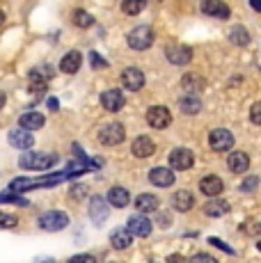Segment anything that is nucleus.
Instances as JSON below:
<instances>
[{
	"instance_id": "obj_14",
	"label": "nucleus",
	"mask_w": 261,
	"mask_h": 263,
	"mask_svg": "<svg viewBox=\"0 0 261 263\" xmlns=\"http://www.w3.org/2000/svg\"><path fill=\"white\" fill-rule=\"evenodd\" d=\"M202 12L207 16H215V18H229L232 9L225 0H204L202 3Z\"/></svg>"
},
{
	"instance_id": "obj_16",
	"label": "nucleus",
	"mask_w": 261,
	"mask_h": 263,
	"mask_svg": "<svg viewBox=\"0 0 261 263\" xmlns=\"http://www.w3.org/2000/svg\"><path fill=\"white\" fill-rule=\"evenodd\" d=\"M101 103L108 112H119L124 108V94L119 89H108L101 94Z\"/></svg>"
},
{
	"instance_id": "obj_45",
	"label": "nucleus",
	"mask_w": 261,
	"mask_h": 263,
	"mask_svg": "<svg viewBox=\"0 0 261 263\" xmlns=\"http://www.w3.org/2000/svg\"><path fill=\"white\" fill-rule=\"evenodd\" d=\"M257 250H259V252H261V240H259V242H257Z\"/></svg>"
},
{
	"instance_id": "obj_43",
	"label": "nucleus",
	"mask_w": 261,
	"mask_h": 263,
	"mask_svg": "<svg viewBox=\"0 0 261 263\" xmlns=\"http://www.w3.org/2000/svg\"><path fill=\"white\" fill-rule=\"evenodd\" d=\"M5 103H7V99H5V94L0 92V108H5Z\"/></svg>"
},
{
	"instance_id": "obj_2",
	"label": "nucleus",
	"mask_w": 261,
	"mask_h": 263,
	"mask_svg": "<svg viewBox=\"0 0 261 263\" xmlns=\"http://www.w3.org/2000/svg\"><path fill=\"white\" fill-rule=\"evenodd\" d=\"M126 44L133 50H147V48H152V44H154V30L149 28V25H135V28L128 32Z\"/></svg>"
},
{
	"instance_id": "obj_36",
	"label": "nucleus",
	"mask_w": 261,
	"mask_h": 263,
	"mask_svg": "<svg viewBox=\"0 0 261 263\" xmlns=\"http://www.w3.org/2000/svg\"><path fill=\"white\" fill-rule=\"evenodd\" d=\"M257 185H259V179H257V176H248V179L240 183V190H243V192H252L254 188H257Z\"/></svg>"
},
{
	"instance_id": "obj_10",
	"label": "nucleus",
	"mask_w": 261,
	"mask_h": 263,
	"mask_svg": "<svg viewBox=\"0 0 261 263\" xmlns=\"http://www.w3.org/2000/svg\"><path fill=\"white\" fill-rule=\"evenodd\" d=\"M195 163V156L190 149H183V146H179V149H174L172 154H170V167L172 170H190Z\"/></svg>"
},
{
	"instance_id": "obj_20",
	"label": "nucleus",
	"mask_w": 261,
	"mask_h": 263,
	"mask_svg": "<svg viewBox=\"0 0 261 263\" xmlns=\"http://www.w3.org/2000/svg\"><path fill=\"white\" fill-rule=\"evenodd\" d=\"M199 190L207 197H218L220 192L225 190V183L220 176H204V179L199 181Z\"/></svg>"
},
{
	"instance_id": "obj_38",
	"label": "nucleus",
	"mask_w": 261,
	"mask_h": 263,
	"mask_svg": "<svg viewBox=\"0 0 261 263\" xmlns=\"http://www.w3.org/2000/svg\"><path fill=\"white\" fill-rule=\"evenodd\" d=\"M209 242H211V245H215V247H220V250H225V252H227V254H234V250H232V247H227L222 240H218V238H209Z\"/></svg>"
},
{
	"instance_id": "obj_4",
	"label": "nucleus",
	"mask_w": 261,
	"mask_h": 263,
	"mask_svg": "<svg viewBox=\"0 0 261 263\" xmlns=\"http://www.w3.org/2000/svg\"><path fill=\"white\" fill-rule=\"evenodd\" d=\"M124 138H126V130L119 121H113V124H105L101 130H99V142L105 146H115V144H122Z\"/></svg>"
},
{
	"instance_id": "obj_6",
	"label": "nucleus",
	"mask_w": 261,
	"mask_h": 263,
	"mask_svg": "<svg viewBox=\"0 0 261 263\" xmlns=\"http://www.w3.org/2000/svg\"><path fill=\"white\" fill-rule=\"evenodd\" d=\"M147 124L156 130H163L172 124V115H170V110L165 105H154V108L147 110Z\"/></svg>"
},
{
	"instance_id": "obj_30",
	"label": "nucleus",
	"mask_w": 261,
	"mask_h": 263,
	"mask_svg": "<svg viewBox=\"0 0 261 263\" xmlns=\"http://www.w3.org/2000/svg\"><path fill=\"white\" fill-rule=\"evenodd\" d=\"M229 39H232V44H236V46H248L250 32L243 28V25H234V30L229 32Z\"/></svg>"
},
{
	"instance_id": "obj_35",
	"label": "nucleus",
	"mask_w": 261,
	"mask_h": 263,
	"mask_svg": "<svg viewBox=\"0 0 261 263\" xmlns=\"http://www.w3.org/2000/svg\"><path fill=\"white\" fill-rule=\"evenodd\" d=\"M250 119H252V124L261 126V101H257V103L250 108Z\"/></svg>"
},
{
	"instance_id": "obj_26",
	"label": "nucleus",
	"mask_w": 261,
	"mask_h": 263,
	"mask_svg": "<svg viewBox=\"0 0 261 263\" xmlns=\"http://www.w3.org/2000/svg\"><path fill=\"white\" fill-rule=\"evenodd\" d=\"M179 110H181L183 115H197L199 110H202V101L197 99V94H188L179 101Z\"/></svg>"
},
{
	"instance_id": "obj_18",
	"label": "nucleus",
	"mask_w": 261,
	"mask_h": 263,
	"mask_svg": "<svg viewBox=\"0 0 261 263\" xmlns=\"http://www.w3.org/2000/svg\"><path fill=\"white\" fill-rule=\"evenodd\" d=\"M130 151H133L135 158H152L156 146H154V142L147 138V135H140V138L133 142V146H130Z\"/></svg>"
},
{
	"instance_id": "obj_3",
	"label": "nucleus",
	"mask_w": 261,
	"mask_h": 263,
	"mask_svg": "<svg viewBox=\"0 0 261 263\" xmlns=\"http://www.w3.org/2000/svg\"><path fill=\"white\" fill-rule=\"evenodd\" d=\"M165 58H167V62L174 64V67H185V64H190V60H193V48L185 46V44H167Z\"/></svg>"
},
{
	"instance_id": "obj_21",
	"label": "nucleus",
	"mask_w": 261,
	"mask_h": 263,
	"mask_svg": "<svg viewBox=\"0 0 261 263\" xmlns=\"http://www.w3.org/2000/svg\"><path fill=\"white\" fill-rule=\"evenodd\" d=\"M227 167L234 172V174H243V172H248L250 167V158L248 154H243V151H234V154H229L227 158Z\"/></svg>"
},
{
	"instance_id": "obj_40",
	"label": "nucleus",
	"mask_w": 261,
	"mask_h": 263,
	"mask_svg": "<svg viewBox=\"0 0 261 263\" xmlns=\"http://www.w3.org/2000/svg\"><path fill=\"white\" fill-rule=\"evenodd\" d=\"M58 108H60L58 99H55V96H51V99H48V110H58Z\"/></svg>"
},
{
	"instance_id": "obj_5",
	"label": "nucleus",
	"mask_w": 261,
	"mask_h": 263,
	"mask_svg": "<svg viewBox=\"0 0 261 263\" xmlns=\"http://www.w3.org/2000/svg\"><path fill=\"white\" fill-rule=\"evenodd\" d=\"M39 227L44 231H62L69 227V215L62 211H48L39 217Z\"/></svg>"
},
{
	"instance_id": "obj_29",
	"label": "nucleus",
	"mask_w": 261,
	"mask_h": 263,
	"mask_svg": "<svg viewBox=\"0 0 261 263\" xmlns=\"http://www.w3.org/2000/svg\"><path fill=\"white\" fill-rule=\"evenodd\" d=\"M32 188H39L37 179H26V176H18V179H14L12 183H9V190H14V192H28Z\"/></svg>"
},
{
	"instance_id": "obj_7",
	"label": "nucleus",
	"mask_w": 261,
	"mask_h": 263,
	"mask_svg": "<svg viewBox=\"0 0 261 263\" xmlns=\"http://www.w3.org/2000/svg\"><path fill=\"white\" fill-rule=\"evenodd\" d=\"M53 67H48V64H42V67L32 69L30 71V89L32 92H44L48 85V80L53 78Z\"/></svg>"
},
{
	"instance_id": "obj_39",
	"label": "nucleus",
	"mask_w": 261,
	"mask_h": 263,
	"mask_svg": "<svg viewBox=\"0 0 261 263\" xmlns=\"http://www.w3.org/2000/svg\"><path fill=\"white\" fill-rule=\"evenodd\" d=\"M71 261H87V263H94L97 259H94V256H89V254H78V256H73Z\"/></svg>"
},
{
	"instance_id": "obj_37",
	"label": "nucleus",
	"mask_w": 261,
	"mask_h": 263,
	"mask_svg": "<svg viewBox=\"0 0 261 263\" xmlns=\"http://www.w3.org/2000/svg\"><path fill=\"white\" fill-rule=\"evenodd\" d=\"M89 60H92V67H94V69H103V67H108V62H105V60H103L99 53H94V50L89 53Z\"/></svg>"
},
{
	"instance_id": "obj_1",
	"label": "nucleus",
	"mask_w": 261,
	"mask_h": 263,
	"mask_svg": "<svg viewBox=\"0 0 261 263\" xmlns=\"http://www.w3.org/2000/svg\"><path fill=\"white\" fill-rule=\"evenodd\" d=\"M55 163H58V156L46 154V151H30V154H23L21 158H18V165H21L23 170H37V172L51 170Z\"/></svg>"
},
{
	"instance_id": "obj_24",
	"label": "nucleus",
	"mask_w": 261,
	"mask_h": 263,
	"mask_svg": "<svg viewBox=\"0 0 261 263\" xmlns=\"http://www.w3.org/2000/svg\"><path fill=\"white\" fill-rule=\"evenodd\" d=\"M108 201L115 206V209H126L128 201H130V195H128L126 188L115 185V188H110V192H108Z\"/></svg>"
},
{
	"instance_id": "obj_32",
	"label": "nucleus",
	"mask_w": 261,
	"mask_h": 263,
	"mask_svg": "<svg viewBox=\"0 0 261 263\" xmlns=\"http://www.w3.org/2000/svg\"><path fill=\"white\" fill-rule=\"evenodd\" d=\"M73 23L78 25V28H92L94 25V16L92 14H87L85 12V9H76V12H73Z\"/></svg>"
},
{
	"instance_id": "obj_9",
	"label": "nucleus",
	"mask_w": 261,
	"mask_h": 263,
	"mask_svg": "<svg viewBox=\"0 0 261 263\" xmlns=\"http://www.w3.org/2000/svg\"><path fill=\"white\" fill-rule=\"evenodd\" d=\"M7 140H9V144H12V146H16V149H23V151L32 149V144H34L32 130H30V128H23V126H21V128L9 130Z\"/></svg>"
},
{
	"instance_id": "obj_41",
	"label": "nucleus",
	"mask_w": 261,
	"mask_h": 263,
	"mask_svg": "<svg viewBox=\"0 0 261 263\" xmlns=\"http://www.w3.org/2000/svg\"><path fill=\"white\" fill-rule=\"evenodd\" d=\"M250 7H252L254 12H261V0H250Z\"/></svg>"
},
{
	"instance_id": "obj_31",
	"label": "nucleus",
	"mask_w": 261,
	"mask_h": 263,
	"mask_svg": "<svg viewBox=\"0 0 261 263\" xmlns=\"http://www.w3.org/2000/svg\"><path fill=\"white\" fill-rule=\"evenodd\" d=\"M144 7H147V0H124V3H122L124 14H128V16H135V14H140Z\"/></svg>"
},
{
	"instance_id": "obj_44",
	"label": "nucleus",
	"mask_w": 261,
	"mask_h": 263,
	"mask_svg": "<svg viewBox=\"0 0 261 263\" xmlns=\"http://www.w3.org/2000/svg\"><path fill=\"white\" fill-rule=\"evenodd\" d=\"M3 23H5V14L0 12V25H3Z\"/></svg>"
},
{
	"instance_id": "obj_8",
	"label": "nucleus",
	"mask_w": 261,
	"mask_h": 263,
	"mask_svg": "<svg viewBox=\"0 0 261 263\" xmlns=\"http://www.w3.org/2000/svg\"><path fill=\"white\" fill-rule=\"evenodd\" d=\"M209 144L213 151H229L234 146V135L227 128H215L209 135Z\"/></svg>"
},
{
	"instance_id": "obj_25",
	"label": "nucleus",
	"mask_w": 261,
	"mask_h": 263,
	"mask_svg": "<svg viewBox=\"0 0 261 263\" xmlns=\"http://www.w3.org/2000/svg\"><path fill=\"white\" fill-rule=\"evenodd\" d=\"M204 85H207V83H204V78H202V76H197V73H185L183 78H181V87H183L188 94L202 92Z\"/></svg>"
},
{
	"instance_id": "obj_34",
	"label": "nucleus",
	"mask_w": 261,
	"mask_h": 263,
	"mask_svg": "<svg viewBox=\"0 0 261 263\" xmlns=\"http://www.w3.org/2000/svg\"><path fill=\"white\" fill-rule=\"evenodd\" d=\"M16 224H18L16 215H9V213H3V211H0V227H3V229H14Z\"/></svg>"
},
{
	"instance_id": "obj_13",
	"label": "nucleus",
	"mask_w": 261,
	"mask_h": 263,
	"mask_svg": "<svg viewBox=\"0 0 261 263\" xmlns=\"http://www.w3.org/2000/svg\"><path fill=\"white\" fill-rule=\"evenodd\" d=\"M122 85L130 92H138V89L144 87V73L135 67H128L122 71Z\"/></svg>"
},
{
	"instance_id": "obj_22",
	"label": "nucleus",
	"mask_w": 261,
	"mask_h": 263,
	"mask_svg": "<svg viewBox=\"0 0 261 263\" xmlns=\"http://www.w3.org/2000/svg\"><path fill=\"white\" fill-rule=\"evenodd\" d=\"M193 204H195L193 192L179 190V192H174V195H172V206L179 211V213H188V211L193 209Z\"/></svg>"
},
{
	"instance_id": "obj_42",
	"label": "nucleus",
	"mask_w": 261,
	"mask_h": 263,
	"mask_svg": "<svg viewBox=\"0 0 261 263\" xmlns=\"http://www.w3.org/2000/svg\"><path fill=\"white\" fill-rule=\"evenodd\" d=\"M195 261H213V256H209V254H197V256H195Z\"/></svg>"
},
{
	"instance_id": "obj_12",
	"label": "nucleus",
	"mask_w": 261,
	"mask_h": 263,
	"mask_svg": "<svg viewBox=\"0 0 261 263\" xmlns=\"http://www.w3.org/2000/svg\"><path fill=\"white\" fill-rule=\"evenodd\" d=\"M110 204V201H108ZM108 204H105L103 197H92L89 199V217H92V222L97 227H101L105 220H108L110 211H108Z\"/></svg>"
},
{
	"instance_id": "obj_15",
	"label": "nucleus",
	"mask_w": 261,
	"mask_h": 263,
	"mask_svg": "<svg viewBox=\"0 0 261 263\" xmlns=\"http://www.w3.org/2000/svg\"><path fill=\"white\" fill-rule=\"evenodd\" d=\"M110 245L115 250H128L133 245V234H130L128 227H117V229L110 234Z\"/></svg>"
},
{
	"instance_id": "obj_28",
	"label": "nucleus",
	"mask_w": 261,
	"mask_h": 263,
	"mask_svg": "<svg viewBox=\"0 0 261 263\" xmlns=\"http://www.w3.org/2000/svg\"><path fill=\"white\" fill-rule=\"evenodd\" d=\"M21 126L23 128H30V130H39L44 126V115H39V112H26V115H21Z\"/></svg>"
},
{
	"instance_id": "obj_19",
	"label": "nucleus",
	"mask_w": 261,
	"mask_h": 263,
	"mask_svg": "<svg viewBox=\"0 0 261 263\" xmlns=\"http://www.w3.org/2000/svg\"><path fill=\"white\" fill-rule=\"evenodd\" d=\"M80 64H83V55H80L78 50H69V53L62 58V62H60V71L71 76L80 69Z\"/></svg>"
},
{
	"instance_id": "obj_33",
	"label": "nucleus",
	"mask_w": 261,
	"mask_h": 263,
	"mask_svg": "<svg viewBox=\"0 0 261 263\" xmlns=\"http://www.w3.org/2000/svg\"><path fill=\"white\" fill-rule=\"evenodd\" d=\"M18 204V206H28V199H23V197H18L16 192H5V195H0V204Z\"/></svg>"
},
{
	"instance_id": "obj_17",
	"label": "nucleus",
	"mask_w": 261,
	"mask_h": 263,
	"mask_svg": "<svg viewBox=\"0 0 261 263\" xmlns=\"http://www.w3.org/2000/svg\"><path fill=\"white\" fill-rule=\"evenodd\" d=\"M149 181L158 188H170L174 183V172L170 167H154L149 172Z\"/></svg>"
},
{
	"instance_id": "obj_11",
	"label": "nucleus",
	"mask_w": 261,
	"mask_h": 263,
	"mask_svg": "<svg viewBox=\"0 0 261 263\" xmlns=\"http://www.w3.org/2000/svg\"><path fill=\"white\" fill-rule=\"evenodd\" d=\"M126 227L130 229V234L138 236V238H147V236L152 234V222H149V217H144V213L130 215Z\"/></svg>"
},
{
	"instance_id": "obj_23",
	"label": "nucleus",
	"mask_w": 261,
	"mask_h": 263,
	"mask_svg": "<svg viewBox=\"0 0 261 263\" xmlns=\"http://www.w3.org/2000/svg\"><path fill=\"white\" fill-rule=\"evenodd\" d=\"M135 209H138L140 213H154V211L160 209V201H158L156 195L144 192V195H140L138 199H135Z\"/></svg>"
},
{
	"instance_id": "obj_27",
	"label": "nucleus",
	"mask_w": 261,
	"mask_h": 263,
	"mask_svg": "<svg viewBox=\"0 0 261 263\" xmlns=\"http://www.w3.org/2000/svg\"><path fill=\"white\" fill-rule=\"evenodd\" d=\"M204 213L209 217H220V215H227L229 213V204L222 199H211L204 204Z\"/></svg>"
}]
</instances>
